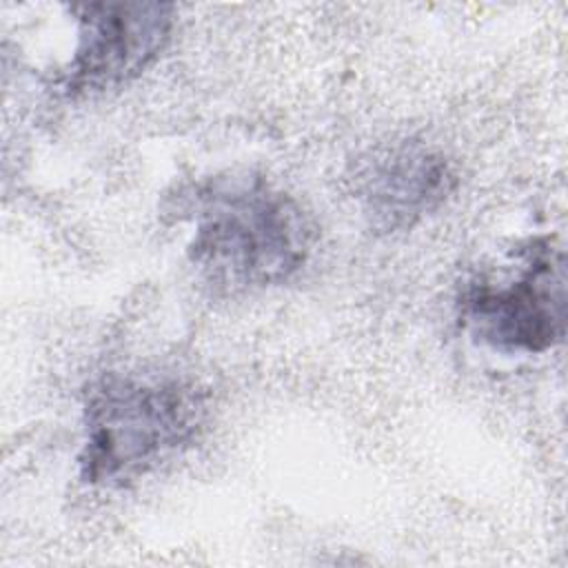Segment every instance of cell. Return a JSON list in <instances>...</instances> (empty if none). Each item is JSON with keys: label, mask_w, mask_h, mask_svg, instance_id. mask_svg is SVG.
Here are the masks:
<instances>
[{"label": "cell", "mask_w": 568, "mask_h": 568, "mask_svg": "<svg viewBox=\"0 0 568 568\" xmlns=\"http://www.w3.org/2000/svg\"><path fill=\"white\" fill-rule=\"evenodd\" d=\"M197 275L217 293H244L293 277L313 248L302 206L257 175L211 178L186 193Z\"/></svg>", "instance_id": "6da1fadb"}, {"label": "cell", "mask_w": 568, "mask_h": 568, "mask_svg": "<svg viewBox=\"0 0 568 568\" xmlns=\"http://www.w3.org/2000/svg\"><path fill=\"white\" fill-rule=\"evenodd\" d=\"M204 402L178 379L109 373L87 393L78 457L87 484L124 488L186 450L202 424Z\"/></svg>", "instance_id": "7a4b0ae2"}, {"label": "cell", "mask_w": 568, "mask_h": 568, "mask_svg": "<svg viewBox=\"0 0 568 568\" xmlns=\"http://www.w3.org/2000/svg\"><path fill=\"white\" fill-rule=\"evenodd\" d=\"M519 255L517 275L473 282L459 308L466 328L481 344L508 355H537L564 337L566 260L550 240L528 242Z\"/></svg>", "instance_id": "3957f363"}, {"label": "cell", "mask_w": 568, "mask_h": 568, "mask_svg": "<svg viewBox=\"0 0 568 568\" xmlns=\"http://www.w3.org/2000/svg\"><path fill=\"white\" fill-rule=\"evenodd\" d=\"M69 11L78 27L69 89L82 91L138 78L166 49L175 22L169 2H84Z\"/></svg>", "instance_id": "277c9868"}, {"label": "cell", "mask_w": 568, "mask_h": 568, "mask_svg": "<svg viewBox=\"0 0 568 568\" xmlns=\"http://www.w3.org/2000/svg\"><path fill=\"white\" fill-rule=\"evenodd\" d=\"M455 189V173L442 153L402 140L371 151L355 169V193L364 215L379 231H404L437 211Z\"/></svg>", "instance_id": "5b68a950"}]
</instances>
